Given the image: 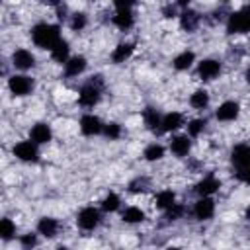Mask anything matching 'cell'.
Wrapping results in <instances>:
<instances>
[{
    "mask_svg": "<svg viewBox=\"0 0 250 250\" xmlns=\"http://www.w3.org/2000/svg\"><path fill=\"white\" fill-rule=\"evenodd\" d=\"M31 39L39 49H53L61 41V29L53 23H37L31 29Z\"/></svg>",
    "mask_w": 250,
    "mask_h": 250,
    "instance_id": "obj_1",
    "label": "cell"
},
{
    "mask_svg": "<svg viewBox=\"0 0 250 250\" xmlns=\"http://www.w3.org/2000/svg\"><path fill=\"white\" fill-rule=\"evenodd\" d=\"M227 31L229 33H246V31H250V4L229 16Z\"/></svg>",
    "mask_w": 250,
    "mask_h": 250,
    "instance_id": "obj_2",
    "label": "cell"
},
{
    "mask_svg": "<svg viewBox=\"0 0 250 250\" xmlns=\"http://www.w3.org/2000/svg\"><path fill=\"white\" fill-rule=\"evenodd\" d=\"M100 92H102V80L100 76H94L82 90H80V96H78V102L86 107H92L100 102Z\"/></svg>",
    "mask_w": 250,
    "mask_h": 250,
    "instance_id": "obj_3",
    "label": "cell"
},
{
    "mask_svg": "<svg viewBox=\"0 0 250 250\" xmlns=\"http://www.w3.org/2000/svg\"><path fill=\"white\" fill-rule=\"evenodd\" d=\"M8 88L14 96H27L33 90V80L25 74H14L8 80Z\"/></svg>",
    "mask_w": 250,
    "mask_h": 250,
    "instance_id": "obj_4",
    "label": "cell"
},
{
    "mask_svg": "<svg viewBox=\"0 0 250 250\" xmlns=\"http://www.w3.org/2000/svg\"><path fill=\"white\" fill-rule=\"evenodd\" d=\"M14 156L23 160V162H35L39 152H37V143L33 141H20L14 145Z\"/></svg>",
    "mask_w": 250,
    "mask_h": 250,
    "instance_id": "obj_5",
    "label": "cell"
},
{
    "mask_svg": "<svg viewBox=\"0 0 250 250\" xmlns=\"http://www.w3.org/2000/svg\"><path fill=\"white\" fill-rule=\"evenodd\" d=\"M78 227L80 229H84V230H92L94 227H98V223H100V213H98V209H94V207H84L80 213H78Z\"/></svg>",
    "mask_w": 250,
    "mask_h": 250,
    "instance_id": "obj_6",
    "label": "cell"
},
{
    "mask_svg": "<svg viewBox=\"0 0 250 250\" xmlns=\"http://www.w3.org/2000/svg\"><path fill=\"white\" fill-rule=\"evenodd\" d=\"M219 72H221V62L215 59H205L197 66V74L201 80H213L215 76H219Z\"/></svg>",
    "mask_w": 250,
    "mask_h": 250,
    "instance_id": "obj_7",
    "label": "cell"
},
{
    "mask_svg": "<svg viewBox=\"0 0 250 250\" xmlns=\"http://www.w3.org/2000/svg\"><path fill=\"white\" fill-rule=\"evenodd\" d=\"M238 111H240V105L236 104V102H223L219 107H217V111H215V115H217V119L219 121H234L236 117H238Z\"/></svg>",
    "mask_w": 250,
    "mask_h": 250,
    "instance_id": "obj_8",
    "label": "cell"
},
{
    "mask_svg": "<svg viewBox=\"0 0 250 250\" xmlns=\"http://www.w3.org/2000/svg\"><path fill=\"white\" fill-rule=\"evenodd\" d=\"M80 131H82L84 135L92 137V135H98L100 131H104V125H102L100 117H96V115H92V113H86V115H82V119H80Z\"/></svg>",
    "mask_w": 250,
    "mask_h": 250,
    "instance_id": "obj_9",
    "label": "cell"
},
{
    "mask_svg": "<svg viewBox=\"0 0 250 250\" xmlns=\"http://www.w3.org/2000/svg\"><path fill=\"white\" fill-rule=\"evenodd\" d=\"M213 213H215V201L209 199L207 195H203V197L193 205V215H195L197 219H201V221L211 219Z\"/></svg>",
    "mask_w": 250,
    "mask_h": 250,
    "instance_id": "obj_10",
    "label": "cell"
},
{
    "mask_svg": "<svg viewBox=\"0 0 250 250\" xmlns=\"http://www.w3.org/2000/svg\"><path fill=\"white\" fill-rule=\"evenodd\" d=\"M230 160L236 168L250 166V145H236L230 152Z\"/></svg>",
    "mask_w": 250,
    "mask_h": 250,
    "instance_id": "obj_11",
    "label": "cell"
},
{
    "mask_svg": "<svg viewBox=\"0 0 250 250\" xmlns=\"http://www.w3.org/2000/svg\"><path fill=\"white\" fill-rule=\"evenodd\" d=\"M12 62H14L16 68L27 70V68H31V66L35 64V57H33L27 49H18V51H14V55H12Z\"/></svg>",
    "mask_w": 250,
    "mask_h": 250,
    "instance_id": "obj_12",
    "label": "cell"
},
{
    "mask_svg": "<svg viewBox=\"0 0 250 250\" xmlns=\"http://www.w3.org/2000/svg\"><path fill=\"white\" fill-rule=\"evenodd\" d=\"M51 127L47 125V123H37V125H33L31 127V131H29V139L33 141V143H37V145H45V143H49L51 141Z\"/></svg>",
    "mask_w": 250,
    "mask_h": 250,
    "instance_id": "obj_13",
    "label": "cell"
},
{
    "mask_svg": "<svg viewBox=\"0 0 250 250\" xmlns=\"http://www.w3.org/2000/svg\"><path fill=\"white\" fill-rule=\"evenodd\" d=\"M191 148V141L188 139V135H178L170 141V150L176 154V156H186Z\"/></svg>",
    "mask_w": 250,
    "mask_h": 250,
    "instance_id": "obj_14",
    "label": "cell"
},
{
    "mask_svg": "<svg viewBox=\"0 0 250 250\" xmlns=\"http://www.w3.org/2000/svg\"><path fill=\"white\" fill-rule=\"evenodd\" d=\"M86 68V59L76 55V57H70L66 62H64V72L66 76H78L80 72H84Z\"/></svg>",
    "mask_w": 250,
    "mask_h": 250,
    "instance_id": "obj_15",
    "label": "cell"
},
{
    "mask_svg": "<svg viewBox=\"0 0 250 250\" xmlns=\"http://www.w3.org/2000/svg\"><path fill=\"white\" fill-rule=\"evenodd\" d=\"M219 188H221V182H219L217 178H213V176H207V178H203V180L195 186V191L203 197V195H211V193H215Z\"/></svg>",
    "mask_w": 250,
    "mask_h": 250,
    "instance_id": "obj_16",
    "label": "cell"
},
{
    "mask_svg": "<svg viewBox=\"0 0 250 250\" xmlns=\"http://www.w3.org/2000/svg\"><path fill=\"white\" fill-rule=\"evenodd\" d=\"M182 125H184V117H182V113H178V111H170V113H166V115L162 117V131H166V133L176 131V129H180Z\"/></svg>",
    "mask_w": 250,
    "mask_h": 250,
    "instance_id": "obj_17",
    "label": "cell"
},
{
    "mask_svg": "<svg viewBox=\"0 0 250 250\" xmlns=\"http://www.w3.org/2000/svg\"><path fill=\"white\" fill-rule=\"evenodd\" d=\"M135 18H133V12L131 10H117V14L113 16V23L119 27V29H129L133 25Z\"/></svg>",
    "mask_w": 250,
    "mask_h": 250,
    "instance_id": "obj_18",
    "label": "cell"
},
{
    "mask_svg": "<svg viewBox=\"0 0 250 250\" xmlns=\"http://www.w3.org/2000/svg\"><path fill=\"white\" fill-rule=\"evenodd\" d=\"M37 230L43 234V236H55L57 234V230H59V223L55 221V219H51V217H43L39 223H37Z\"/></svg>",
    "mask_w": 250,
    "mask_h": 250,
    "instance_id": "obj_19",
    "label": "cell"
},
{
    "mask_svg": "<svg viewBox=\"0 0 250 250\" xmlns=\"http://www.w3.org/2000/svg\"><path fill=\"white\" fill-rule=\"evenodd\" d=\"M133 49H135V47H133L131 43H119V45L113 49V53H111L113 62H125V61L131 57Z\"/></svg>",
    "mask_w": 250,
    "mask_h": 250,
    "instance_id": "obj_20",
    "label": "cell"
},
{
    "mask_svg": "<svg viewBox=\"0 0 250 250\" xmlns=\"http://www.w3.org/2000/svg\"><path fill=\"white\" fill-rule=\"evenodd\" d=\"M193 61H195L193 51H184V53H180V55L174 59V68H176V70H188V68L193 64Z\"/></svg>",
    "mask_w": 250,
    "mask_h": 250,
    "instance_id": "obj_21",
    "label": "cell"
},
{
    "mask_svg": "<svg viewBox=\"0 0 250 250\" xmlns=\"http://www.w3.org/2000/svg\"><path fill=\"white\" fill-rule=\"evenodd\" d=\"M68 43L64 39H61L53 49H51V57L57 61V62H66L68 61Z\"/></svg>",
    "mask_w": 250,
    "mask_h": 250,
    "instance_id": "obj_22",
    "label": "cell"
},
{
    "mask_svg": "<svg viewBox=\"0 0 250 250\" xmlns=\"http://www.w3.org/2000/svg\"><path fill=\"white\" fill-rule=\"evenodd\" d=\"M143 121H145V125H146V129H150V131H156V127L162 125L160 115H158L156 109H152V107H146V109L143 111Z\"/></svg>",
    "mask_w": 250,
    "mask_h": 250,
    "instance_id": "obj_23",
    "label": "cell"
},
{
    "mask_svg": "<svg viewBox=\"0 0 250 250\" xmlns=\"http://www.w3.org/2000/svg\"><path fill=\"white\" fill-rule=\"evenodd\" d=\"M174 203H176V193L172 189H162L156 193V207L158 209H168Z\"/></svg>",
    "mask_w": 250,
    "mask_h": 250,
    "instance_id": "obj_24",
    "label": "cell"
},
{
    "mask_svg": "<svg viewBox=\"0 0 250 250\" xmlns=\"http://www.w3.org/2000/svg\"><path fill=\"white\" fill-rule=\"evenodd\" d=\"M180 23H182V27H184L186 31H193V29L197 27V23H199V16H197L195 12H191V10H186V12L180 16Z\"/></svg>",
    "mask_w": 250,
    "mask_h": 250,
    "instance_id": "obj_25",
    "label": "cell"
},
{
    "mask_svg": "<svg viewBox=\"0 0 250 250\" xmlns=\"http://www.w3.org/2000/svg\"><path fill=\"white\" fill-rule=\"evenodd\" d=\"M189 104H191V107H195V109H203V107L209 104V94H207L205 90H195V92L189 96Z\"/></svg>",
    "mask_w": 250,
    "mask_h": 250,
    "instance_id": "obj_26",
    "label": "cell"
},
{
    "mask_svg": "<svg viewBox=\"0 0 250 250\" xmlns=\"http://www.w3.org/2000/svg\"><path fill=\"white\" fill-rule=\"evenodd\" d=\"M145 219V213L139 209V207H127L125 211H123V221L125 223H141Z\"/></svg>",
    "mask_w": 250,
    "mask_h": 250,
    "instance_id": "obj_27",
    "label": "cell"
},
{
    "mask_svg": "<svg viewBox=\"0 0 250 250\" xmlns=\"http://www.w3.org/2000/svg\"><path fill=\"white\" fill-rule=\"evenodd\" d=\"M162 156H164V146H162V145H156V143H154V145H148V146L145 148V158L150 160V162H152V160H160Z\"/></svg>",
    "mask_w": 250,
    "mask_h": 250,
    "instance_id": "obj_28",
    "label": "cell"
},
{
    "mask_svg": "<svg viewBox=\"0 0 250 250\" xmlns=\"http://www.w3.org/2000/svg\"><path fill=\"white\" fill-rule=\"evenodd\" d=\"M119 203H121V199H119V195L117 193H107L105 197H104V201H102V209L104 211H115V209H119Z\"/></svg>",
    "mask_w": 250,
    "mask_h": 250,
    "instance_id": "obj_29",
    "label": "cell"
},
{
    "mask_svg": "<svg viewBox=\"0 0 250 250\" xmlns=\"http://www.w3.org/2000/svg\"><path fill=\"white\" fill-rule=\"evenodd\" d=\"M16 234V225L10 221V219H2L0 221V236L4 238V240H8V238H12Z\"/></svg>",
    "mask_w": 250,
    "mask_h": 250,
    "instance_id": "obj_30",
    "label": "cell"
},
{
    "mask_svg": "<svg viewBox=\"0 0 250 250\" xmlns=\"http://www.w3.org/2000/svg\"><path fill=\"white\" fill-rule=\"evenodd\" d=\"M104 135L107 137V139H119V135H121V127L117 125V123H105L104 125Z\"/></svg>",
    "mask_w": 250,
    "mask_h": 250,
    "instance_id": "obj_31",
    "label": "cell"
},
{
    "mask_svg": "<svg viewBox=\"0 0 250 250\" xmlns=\"http://www.w3.org/2000/svg\"><path fill=\"white\" fill-rule=\"evenodd\" d=\"M203 127H205V119H193V121H189V125H188L189 137H197L203 131Z\"/></svg>",
    "mask_w": 250,
    "mask_h": 250,
    "instance_id": "obj_32",
    "label": "cell"
},
{
    "mask_svg": "<svg viewBox=\"0 0 250 250\" xmlns=\"http://www.w3.org/2000/svg\"><path fill=\"white\" fill-rule=\"evenodd\" d=\"M184 215V205H180V203H174V205H170L168 209H166V217L170 219V221H176V219H180Z\"/></svg>",
    "mask_w": 250,
    "mask_h": 250,
    "instance_id": "obj_33",
    "label": "cell"
},
{
    "mask_svg": "<svg viewBox=\"0 0 250 250\" xmlns=\"http://www.w3.org/2000/svg\"><path fill=\"white\" fill-rule=\"evenodd\" d=\"M70 27H72V31L84 29V27H86V16H84V14H74L72 20H70Z\"/></svg>",
    "mask_w": 250,
    "mask_h": 250,
    "instance_id": "obj_34",
    "label": "cell"
},
{
    "mask_svg": "<svg viewBox=\"0 0 250 250\" xmlns=\"http://www.w3.org/2000/svg\"><path fill=\"white\" fill-rule=\"evenodd\" d=\"M146 180L145 178H139V180H135V182H131V186H129V189L133 191V193H139V191H145L146 188Z\"/></svg>",
    "mask_w": 250,
    "mask_h": 250,
    "instance_id": "obj_35",
    "label": "cell"
},
{
    "mask_svg": "<svg viewBox=\"0 0 250 250\" xmlns=\"http://www.w3.org/2000/svg\"><path fill=\"white\" fill-rule=\"evenodd\" d=\"M20 242H21V246L31 248V246H35V244H37V238H35V234H23V236L20 238Z\"/></svg>",
    "mask_w": 250,
    "mask_h": 250,
    "instance_id": "obj_36",
    "label": "cell"
},
{
    "mask_svg": "<svg viewBox=\"0 0 250 250\" xmlns=\"http://www.w3.org/2000/svg\"><path fill=\"white\" fill-rule=\"evenodd\" d=\"M137 0H113V6L117 10H131V6L135 4Z\"/></svg>",
    "mask_w": 250,
    "mask_h": 250,
    "instance_id": "obj_37",
    "label": "cell"
},
{
    "mask_svg": "<svg viewBox=\"0 0 250 250\" xmlns=\"http://www.w3.org/2000/svg\"><path fill=\"white\" fill-rule=\"evenodd\" d=\"M236 178H238V180H242L244 184H250V166H246V168H238Z\"/></svg>",
    "mask_w": 250,
    "mask_h": 250,
    "instance_id": "obj_38",
    "label": "cell"
},
{
    "mask_svg": "<svg viewBox=\"0 0 250 250\" xmlns=\"http://www.w3.org/2000/svg\"><path fill=\"white\" fill-rule=\"evenodd\" d=\"M164 16H166V18H174V16H176V12H174V8H172V6H168V8H164Z\"/></svg>",
    "mask_w": 250,
    "mask_h": 250,
    "instance_id": "obj_39",
    "label": "cell"
},
{
    "mask_svg": "<svg viewBox=\"0 0 250 250\" xmlns=\"http://www.w3.org/2000/svg\"><path fill=\"white\" fill-rule=\"evenodd\" d=\"M43 4H47V6H59L61 4V0H41Z\"/></svg>",
    "mask_w": 250,
    "mask_h": 250,
    "instance_id": "obj_40",
    "label": "cell"
},
{
    "mask_svg": "<svg viewBox=\"0 0 250 250\" xmlns=\"http://www.w3.org/2000/svg\"><path fill=\"white\" fill-rule=\"evenodd\" d=\"M191 0H176V4L178 6H182V8H188V4H189Z\"/></svg>",
    "mask_w": 250,
    "mask_h": 250,
    "instance_id": "obj_41",
    "label": "cell"
},
{
    "mask_svg": "<svg viewBox=\"0 0 250 250\" xmlns=\"http://www.w3.org/2000/svg\"><path fill=\"white\" fill-rule=\"evenodd\" d=\"M246 80L250 82V66H248V70H246Z\"/></svg>",
    "mask_w": 250,
    "mask_h": 250,
    "instance_id": "obj_42",
    "label": "cell"
},
{
    "mask_svg": "<svg viewBox=\"0 0 250 250\" xmlns=\"http://www.w3.org/2000/svg\"><path fill=\"white\" fill-rule=\"evenodd\" d=\"M244 215H246V219H250V207L246 209V213H244Z\"/></svg>",
    "mask_w": 250,
    "mask_h": 250,
    "instance_id": "obj_43",
    "label": "cell"
}]
</instances>
